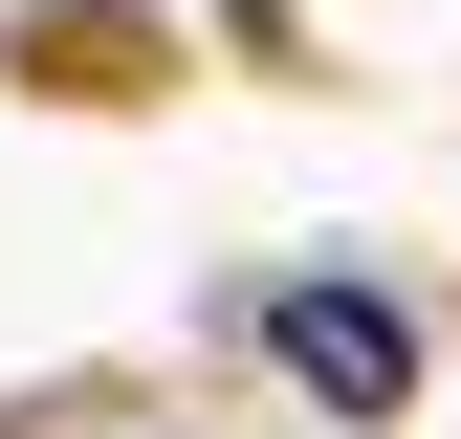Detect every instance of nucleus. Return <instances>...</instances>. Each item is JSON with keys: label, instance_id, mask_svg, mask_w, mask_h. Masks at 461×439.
<instances>
[{"label": "nucleus", "instance_id": "1", "mask_svg": "<svg viewBox=\"0 0 461 439\" xmlns=\"http://www.w3.org/2000/svg\"><path fill=\"white\" fill-rule=\"evenodd\" d=\"M264 352L308 373V396H352V417H395V396H418V329H395L374 286H264Z\"/></svg>", "mask_w": 461, "mask_h": 439}]
</instances>
